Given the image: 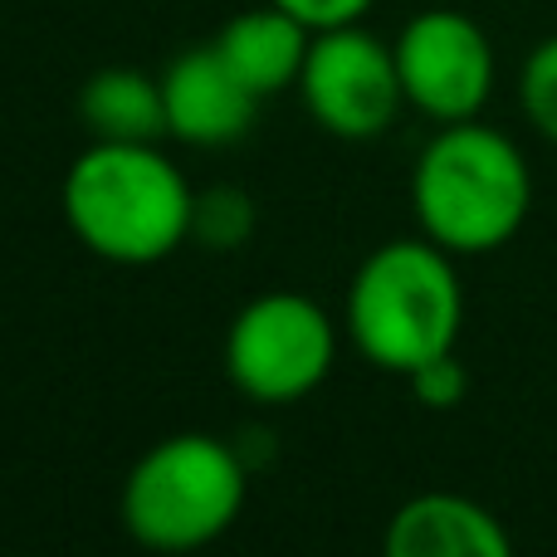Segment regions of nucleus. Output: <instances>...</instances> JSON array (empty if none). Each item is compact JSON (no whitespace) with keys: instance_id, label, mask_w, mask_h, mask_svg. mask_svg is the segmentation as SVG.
<instances>
[{"instance_id":"obj_14","label":"nucleus","mask_w":557,"mask_h":557,"mask_svg":"<svg viewBox=\"0 0 557 557\" xmlns=\"http://www.w3.org/2000/svg\"><path fill=\"white\" fill-rule=\"evenodd\" d=\"M406 382H411L416 401H421L425 411H455V406L465 401V392H470V372H465V362L455 352L431 357V362L416 367Z\"/></svg>"},{"instance_id":"obj_12","label":"nucleus","mask_w":557,"mask_h":557,"mask_svg":"<svg viewBox=\"0 0 557 557\" xmlns=\"http://www.w3.org/2000/svg\"><path fill=\"white\" fill-rule=\"evenodd\" d=\"M255 201L240 186H211V191L196 196L191 211V245L201 250H240L255 235Z\"/></svg>"},{"instance_id":"obj_2","label":"nucleus","mask_w":557,"mask_h":557,"mask_svg":"<svg viewBox=\"0 0 557 557\" xmlns=\"http://www.w3.org/2000/svg\"><path fill=\"white\" fill-rule=\"evenodd\" d=\"M533 206L529 157L499 127L474 117L445 123L411 172V211L421 235L450 255H494L523 231Z\"/></svg>"},{"instance_id":"obj_3","label":"nucleus","mask_w":557,"mask_h":557,"mask_svg":"<svg viewBox=\"0 0 557 557\" xmlns=\"http://www.w3.org/2000/svg\"><path fill=\"white\" fill-rule=\"evenodd\" d=\"M465 323V288L455 255L435 240H386L357 264L347 284L343 327L372 367L411 376L431 357L455 352Z\"/></svg>"},{"instance_id":"obj_9","label":"nucleus","mask_w":557,"mask_h":557,"mask_svg":"<svg viewBox=\"0 0 557 557\" xmlns=\"http://www.w3.org/2000/svg\"><path fill=\"white\" fill-rule=\"evenodd\" d=\"M382 548L392 557H509L513 543L484 504L431 490L392 513Z\"/></svg>"},{"instance_id":"obj_7","label":"nucleus","mask_w":557,"mask_h":557,"mask_svg":"<svg viewBox=\"0 0 557 557\" xmlns=\"http://www.w3.org/2000/svg\"><path fill=\"white\" fill-rule=\"evenodd\" d=\"M392 49L406 103L431 123H465V117H480V108L490 103L494 45L470 15L445 5L421 10L401 25Z\"/></svg>"},{"instance_id":"obj_1","label":"nucleus","mask_w":557,"mask_h":557,"mask_svg":"<svg viewBox=\"0 0 557 557\" xmlns=\"http://www.w3.org/2000/svg\"><path fill=\"white\" fill-rule=\"evenodd\" d=\"M64 221L108 264H162L191 245L196 191L157 143H94L64 176Z\"/></svg>"},{"instance_id":"obj_11","label":"nucleus","mask_w":557,"mask_h":557,"mask_svg":"<svg viewBox=\"0 0 557 557\" xmlns=\"http://www.w3.org/2000/svg\"><path fill=\"white\" fill-rule=\"evenodd\" d=\"M94 143H157L166 137L162 78H147L143 69H98L78 94Z\"/></svg>"},{"instance_id":"obj_4","label":"nucleus","mask_w":557,"mask_h":557,"mask_svg":"<svg viewBox=\"0 0 557 557\" xmlns=\"http://www.w3.org/2000/svg\"><path fill=\"white\" fill-rule=\"evenodd\" d=\"M250 470L221 435L176 431L123 480V529L152 553H196L240 519Z\"/></svg>"},{"instance_id":"obj_8","label":"nucleus","mask_w":557,"mask_h":557,"mask_svg":"<svg viewBox=\"0 0 557 557\" xmlns=\"http://www.w3.org/2000/svg\"><path fill=\"white\" fill-rule=\"evenodd\" d=\"M166 137L186 147H231L250 133L260 98L235 78L215 45H196L176 54L162 74Z\"/></svg>"},{"instance_id":"obj_13","label":"nucleus","mask_w":557,"mask_h":557,"mask_svg":"<svg viewBox=\"0 0 557 557\" xmlns=\"http://www.w3.org/2000/svg\"><path fill=\"white\" fill-rule=\"evenodd\" d=\"M519 98H523L529 123L557 147V35H548L543 45H533V54L523 59Z\"/></svg>"},{"instance_id":"obj_15","label":"nucleus","mask_w":557,"mask_h":557,"mask_svg":"<svg viewBox=\"0 0 557 557\" xmlns=\"http://www.w3.org/2000/svg\"><path fill=\"white\" fill-rule=\"evenodd\" d=\"M278 10H288L294 20H304L308 29H333V25H357L376 0H274Z\"/></svg>"},{"instance_id":"obj_6","label":"nucleus","mask_w":557,"mask_h":557,"mask_svg":"<svg viewBox=\"0 0 557 557\" xmlns=\"http://www.w3.org/2000/svg\"><path fill=\"white\" fill-rule=\"evenodd\" d=\"M304 108L327 137L343 143H372L396 123L406 94L396 74V49L376 39L372 29L333 25L313 29L304 74H298Z\"/></svg>"},{"instance_id":"obj_5","label":"nucleus","mask_w":557,"mask_h":557,"mask_svg":"<svg viewBox=\"0 0 557 557\" xmlns=\"http://www.w3.org/2000/svg\"><path fill=\"white\" fill-rule=\"evenodd\" d=\"M337 362V323L308 294H260L225 327V376L255 406H294L327 382Z\"/></svg>"},{"instance_id":"obj_10","label":"nucleus","mask_w":557,"mask_h":557,"mask_svg":"<svg viewBox=\"0 0 557 557\" xmlns=\"http://www.w3.org/2000/svg\"><path fill=\"white\" fill-rule=\"evenodd\" d=\"M211 45L235 69V78L264 103V98L284 94V88H298L313 29L304 20H294L288 10H278L274 0H264L260 10H240L235 20H225V29Z\"/></svg>"}]
</instances>
